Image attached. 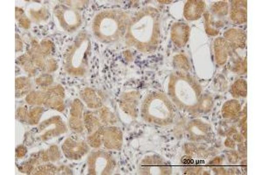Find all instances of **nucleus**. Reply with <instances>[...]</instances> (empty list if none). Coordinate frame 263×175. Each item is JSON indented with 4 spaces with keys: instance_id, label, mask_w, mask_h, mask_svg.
<instances>
[{
    "instance_id": "nucleus-6",
    "label": "nucleus",
    "mask_w": 263,
    "mask_h": 175,
    "mask_svg": "<svg viewBox=\"0 0 263 175\" xmlns=\"http://www.w3.org/2000/svg\"><path fill=\"white\" fill-rule=\"evenodd\" d=\"M90 174H111L115 166V162L111 155L105 151L92 152L88 160Z\"/></svg>"
},
{
    "instance_id": "nucleus-3",
    "label": "nucleus",
    "mask_w": 263,
    "mask_h": 175,
    "mask_svg": "<svg viewBox=\"0 0 263 175\" xmlns=\"http://www.w3.org/2000/svg\"><path fill=\"white\" fill-rule=\"evenodd\" d=\"M129 16L120 10H105L99 12L93 21L94 35L101 42H117L126 33Z\"/></svg>"
},
{
    "instance_id": "nucleus-7",
    "label": "nucleus",
    "mask_w": 263,
    "mask_h": 175,
    "mask_svg": "<svg viewBox=\"0 0 263 175\" xmlns=\"http://www.w3.org/2000/svg\"><path fill=\"white\" fill-rule=\"evenodd\" d=\"M54 14L59 21L61 27L67 32L73 33L81 26L82 16L78 10L61 5L54 10Z\"/></svg>"
},
{
    "instance_id": "nucleus-9",
    "label": "nucleus",
    "mask_w": 263,
    "mask_h": 175,
    "mask_svg": "<svg viewBox=\"0 0 263 175\" xmlns=\"http://www.w3.org/2000/svg\"><path fill=\"white\" fill-rule=\"evenodd\" d=\"M63 150L66 156L71 160H78L84 156L88 151V146L85 143H78L72 140H67L64 143Z\"/></svg>"
},
{
    "instance_id": "nucleus-2",
    "label": "nucleus",
    "mask_w": 263,
    "mask_h": 175,
    "mask_svg": "<svg viewBox=\"0 0 263 175\" xmlns=\"http://www.w3.org/2000/svg\"><path fill=\"white\" fill-rule=\"evenodd\" d=\"M167 89L171 102L180 109L189 112H196L200 107L202 88L189 74H171Z\"/></svg>"
},
{
    "instance_id": "nucleus-10",
    "label": "nucleus",
    "mask_w": 263,
    "mask_h": 175,
    "mask_svg": "<svg viewBox=\"0 0 263 175\" xmlns=\"http://www.w3.org/2000/svg\"><path fill=\"white\" fill-rule=\"evenodd\" d=\"M204 9L203 1H189L184 7V16L189 21H194L200 18Z\"/></svg>"
},
{
    "instance_id": "nucleus-4",
    "label": "nucleus",
    "mask_w": 263,
    "mask_h": 175,
    "mask_svg": "<svg viewBox=\"0 0 263 175\" xmlns=\"http://www.w3.org/2000/svg\"><path fill=\"white\" fill-rule=\"evenodd\" d=\"M144 120L158 125H168L173 122L175 110L172 102L163 94L153 92L144 99L141 105Z\"/></svg>"
},
{
    "instance_id": "nucleus-8",
    "label": "nucleus",
    "mask_w": 263,
    "mask_h": 175,
    "mask_svg": "<svg viewBox=\"0 0 263 175\" xmlns=\"http://www.w3.org/2000/svg\"><path fill=\"white\" fill-rule=\"evenodd\" d=\"M170 165L158 156H148L141 161L140 173L141 174H170Z\"/></svg>"
},
{
    "instance_id": "nucleus-1",
    "label": "nucleus",
    "mask_w": 263,
    "mask_h": 175,
    "mask_svg": "<svg viewBox=\"0 0 263 175\" xmlns=\"http://www.w3.org/2000/svg\"><path fill=\"white\" fill-rule=\"evenodd\" d=\"M160 38V14L155 8H144L129 21L126 32V42L142 53L156 50Z\"/></svg>"
},
{
    "instance_id": "nucleus-5",
    "label": "nucleus",
    "mask_w": 263,
    "mask_h": 175,
    "mask_svg": "<svg viewBox=\"0 0 263 175\" xmlns=\"http://www.w3.org/2000/svg\"><path fill=\"white\" fill-rule=\"evenodd\" d=\"M90 53V38L85 33L79 34L66 56V71L72 75H84L89 65Z\"/></svg>"
}]
</instances>
